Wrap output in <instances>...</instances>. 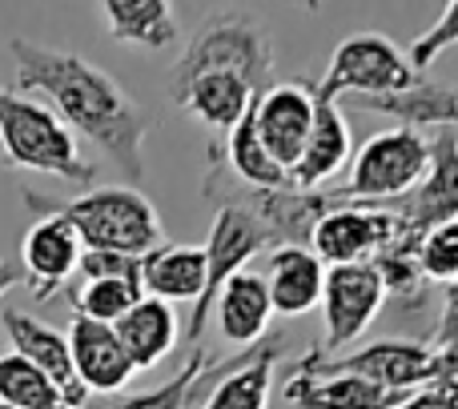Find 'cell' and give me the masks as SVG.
<instances>
[{
  "label": "cell",
  "instance_id": "6da1fadb",
  "mask_svg": "<svg viewBox=\"0 0 458 409\" xmlns=\"http://www.w3.org/2000/svg\"><path fill=\"white\" fill-rule=\"evenodd\" d=\"M16 61V88L40 93L72 137L93 141L125 173L129 189L145 181V137L153 117L121 88L113 72L77 53L45 48L16 37L8 45Z\"/></svg>",
  "mask_w": 458,
  "mask_h": 409
},
{
  "label": "cell",
  "instance_id": "7a4b0ae2",
  "mask_svg": "<svg viewBox=\"0 0 458 409\" xmlns=\"http://www.w3.org/2000/svg\"><path fill=\"white\" fill-rule=\"evenodd\" d=\"M29 209L40 217H61L64 225L77 233L81 249H105V253H125V257H145L157 245H165V229H161V213L141 189L129 185H105V189H89L72 201H53L45 193H21Z\"/></svg>",
  "mask_w": 458,
  "mask_h": 409
},
{
  "label": "cell",
  "instance_id": "3957f363",
  "mask_svg": "<svg viewBox=\"0 0 458 409\" xmlns=\"http://www.w3.org/2000/svg\"><path fill=\"white\" fill-rule=\"evenodd\" d=\"M293 370L301 373H350L386 394H414V389L458 381V346H435V341H374L346 357H326L322 349H310Z\"/></svg>",
  "mask_w": 458,
  "mask_h": 409
},
{
  "label": "cell",
  "instance_id": "277c9868",
  "mask_svg": "<svg viewBox=\"0 0 458 409\" xmlns=\"http://www.w3.org/2000/svg\"><path fill=\"white\" fill-rule=\"evenodd\" d=\"M0 149L16 169L53 173L72 185H93L97 177V169L81 157L77 137L56 121V113L4 85H0Z\"/></svg>",
  "mask_w": 458,
  "mask_h": 409
},
{
  "label": "cell",
  "instance_id": "5b68a950",
  "mask_svg": "<svg viewBox=\"0 0 458 409\" xmlns=\"http://www.w3.org/2000/svg\"><path fill=\"white\" fill-rule=\"evenodd\" d=\"M206 72H229V77H242L253 93H266L274 77V40L253 16H214L193 32L185 53L177 56L174 85H185Z\"/></svg>",
  "mask_w": 458,
  "mask_h": 409
},
{
  "label": "cell",
  "instance_id": "8992f818",
  "mask_svg": "<svg viewBox=\"0 0 458 409\" xmlns=\"http://www.w3.org/2000/svg\"><path fill=\"white\" fill-rule=\"evenodd\" d=\"M206 197H214L217 204L250 213L261 225V233L269 237V249L277 245H298L310 249V233L322 221V213H330L334 201L330 189L322 193H301V189H250V185H237L225 173V165L217 161V153L209 149V173H206Z\"/></svg>",
  "mask_w": 458,
  "mask_h": 409
},
{
  "label": "cell",
  "instance_id": "52a82bcc",
  "mask_svg": "<svg viewBox=\"0 0 458 409\" xmlns=\"http://www.w3.org/2000/svg\"><path fill=\"white\" fill-rule=\"evenodd\" d=\"M430 165V141L414 129H386L374 133L362 149L350 157V173L330 197L338 204L358 201H403L422 181Z\"/></svg>",
  "mask_w": 458,
  "mask_h": 409
},
{
  "label": "cell",
  "instance_id": "ba28073f",
  "mask_svg": "<svg viewBox=\"0 0 458 409\" xmlns=\"http://www.w3.org/2000/svg\"><path fill=\"white\" fill-rule=\"evenodd\" d=\"M419 80L406 53L386 37V32H350L334 48L326 77L318 80V101L338 104L342 96H390L403 93Z\"/></svg>",
  "mask_w": 458,
  "mask_h": 409
},
{
  "label": "cell",
  "instance_id": "9c48e42d",
  "mask_svg": "<svg viewBox=\"0 0 458 409\" xmlns=\"http://www.w3.org/2000/svg\"><path fill=\"white\" fill-rule=\"evenodd\" d=\"M201 249H206V289H201V297L190 305V321L182 325L190 346H198L201 333H206L209 309H214L222 285L233 273H242V269L250 265L261 249H269V237L261 233V225L250 217V213L229 209V204H217V217H214V229H209V241L201 245Z\"/></svg>",
  "mask_w": 458,
  "mask_h": 409
},
{
  "label": "cell",
  "instance_id": "30bf717a",
  "mask_svg": "<svg viewBox=\"0 0 458 409\" xmlns=\"http://www.w3.org/2000/svg\"><path fill=\"white\" fill-rule=\"evenodd\" d=\"M386 293L382 281L374 273V265H338L326 269V285H322V317H326V341L322 349L326 357H338V349H346L350 341H358L370 321L382 313Z\"/></svg>",
  "mask_w": 458,
  "mask_h": 409
},
{
  "label": "cell",
  "instance_id": "8fae6325",
  "mask_svg": "<svg viewBox=\"0 0 458 409\" xmlns=\"http://www.w3.org/2000/svg\"><path fill=\"white\" fill-rule=\"evenodd\" d=\"M394 225H398L394 209H378V204H334L330 213H322V221L310 233V253L326 269L366 265L390 241Z\"/></svg>",
  "mask_w": 458,
  "mask_h": 409
},
{
  "label": "cell",
  "instance_id": "7c38bea8",
  "mask_svg": "<svg viewBox=\"0 0 458 409\" xmlns=\"http://www.w3.org/2000/svg\"><path fill=\"white\" fill-rule=\"evenodd\" d=\"M314 88L301 80H285V85H269L266 93L253 96V133H258L261 149L274 157L290 173L298 165L301 149L314 129Z\"/></svg>",
  "mask_w": 458,
  "mask_h": 409
},
{
  "label": "cell",
  "instance_id": "4fadbf2b",
  "mask_svg": "<svg viewBox=\"0 0 458 409\" xmlns=\"http://www.w3.org/2000/svg\"><path fill=\"white\" fill-rule=\"evenodd\" d=\"M394 217L414 237H427L430 229L458 221V133L454 129H438V137L430 141L427 173L394 204Z\"/></svg>",
  "mask_w": 458,
  "mask_h": 409
},
{
  "label": "cell",
  "instance_id": "5bb4252c",
  "mask_svg": "<svg viewBox=\"0 0 458 409\" xmlns=\"http://www.w3.org/2000/svg\"><path fill=\"white\" fill-rule=\"evenodd\" d=\"M81 241L61 217H40L37 225L24 233L21 241V281L32 289L37 301H53L56 293L64 289L72 273H77V261H81Z\"/></svg>",
  "mask_w": 458,
  "mask_h": 409
},
{
  "label": "cell",
  "instance_id": "9a60e30c",
  "mask_svg": "<svg viewBox=\"0 0 458 409\" xmlns=\"http://www.w3.org/2000/svg\"><path fill=\"white\" fill-rule=\"evenodd\" d=\"M0 330H4V338L13 341V354L24 357L29 365H37V370L69 397V405H89L85 386L77 381V370H72L69 338H64L61 330L21 313V309H4V313H0Z\"/></svg>",
  "mask_w": 458,
  "mask_h": 409
},
{
  "label": "cell",
  "instance_id": "2e32d148",
  "mask_svg": "<svg viewBox=\"0 0 458 409\" xmlns=\"http://www.w3.org/2000/svg\"><path fill=\"white\" fill-rule=\"evenodd\" d=\"M354 157V137H350V121L342 113V104L318 101L314 104V129H310V141L301 149L298 165L290 169L293 189L301 193H322L342 169Z\"/></svg>",
  "mask_w": 458,
  "mask_h": 409
},
{
  "label": "cell",
  "instance_id": "e0dca14e",
  "mask_svg": "<svg viewBox=\"0 0 458 409\" xmlns=\"http://www.w3.org/2000/svg\"><path fill=\"white\" fill-rule=\"evenodd\" d=\"M69 354H72V370L77 381L85 386V394H121L133 381V365H129L125 349H121L113 325H97L85 317L69 321Z\"/></svg>",
  "mask_w": 458,
  "mask_h": 409
},
{
  "label": "cell",
  "instance_id": "ac0fdd59",
  "mask_svg": "<svg viewBox=\"0 0 458 409\" xmlns=\"http://www.w3.org/2000/svg\"><path fill=\"white\" fill-rule=\"evenodd\" d=\"M266 293L269 309L282 317H301L310 309L322 305V285H326V265L310 249L298 245H277L269 249V269H266Z\"/></svg>",
  "mask_w": 458,
  "mask_h": 409
},
{
  "label": "cell",
  "instance_id": "d6986e66",
  "mask_svg": "<svg viewBox=\"0 0 458 409\" xmlns=\"http://www.w3.org/2000/svg\"><path fill=\"white\" fill-rule=\"evenodd\" d=\"M282 397L298 409H394L411 394H386L350 373H301L290 370Z\"/></svg>",
  "mask_w": 458,
  "mask_h": 409
},
{
  "label": "cell",
  "instance_id": "ffe728a7",
  "mask_svg": "<svg viewBox=\"0 0 458 409\" xmlns=\"http://www.w3.org/2000/svg\"><path fill=\"white\" fill-rule=\"evenodd\" d=\"M141 289L145 297L182 305L198 301L206 289V249L201 245H157L141 257Z\"/></svg>",
  "mask_w": 458,
  "mask_h": 409
},
{
  "label": "cell",
  "instance_id": "44dd1931",
  "mask_svg": "<svg viewBox=\"0 0 458 409\" xmlns=\"http://www.w3.org/2000/svg\"><path fill=\"white\" fill-rule=\"evenodd\" d=\"M113 333H117V341L133 370H153L157 362H165V357L174 354L177 338H182V317H177V309L165 305V301L141 297L113 325Z\"/></svg>",
  "mask_w": 458,
  "mask_h": 409
},
{
  "label": "cell",
  "instance_id": "7402d4cb",
  "mask_svg": "<svg viewBox=\"0 0 458 409\" xmlns=\"http://www.w3.org/2000/svg\"><path fill=\"white\" fill-rule=\"evenodd\" d=\"M214 313H217L222 338L229 341V346H242V349L258 346L269 330V317H274L261 273L242 269V273L229 277V281L222 285V293H217V301H214Z\"/></svg>",
  "mask_w": 458,
  "mask_h": 409
},
{
  "label": "cell",
  "instance_id": "603a6c76",
  "mask_svg": "<svg viewBox=\"0 0 458 409\" xmlns=\"http://www.w3.org/2000/svg\"><path fill=\"white\" fill-rule=\"evenodd\" d=\"M174 96L185 113L201 121L206 129H214L217 141L237 125V121L250 113L253 104V88L242 77H229V72H206V77H193L185 85H174Z\"/></svg>",
  "mask_w": 458,
  "mask_h": 409
},
{
  "label": "cell",
  "instance_id": "cb8c5ba5",
  "mask_svg": "<svg viewBox=\"0 0 458 409\" xmlns=\"http://www.w3.org/2000/svg\"><path fill=\"white\" fill-rule=\"evenodd\" d=\"M358 104L370 113H386L398 121V129H454L458 125V93L438 80L419 77L411 88L390 96H358Z\"/></svg>",
  "mask_w": 458,
  "mask_h": 409
},
{
  "label": "cell",
  "instance_id": "d4e9b609",
  "mask_svg": "<svg viewBox=\"0 0 458 409\" xmlns=\"http://www.w3.org/2000/svg\"><path fill=\"white\" fill-rule=\"evenodd\" d=\"M285 341L282 338H261L253 346L250 362L229 370L214 389H209L201 409H269L274 394V362H282Z\"/></svg>",
  "mask_w": 458,
  "mask_h": 409
},
{
  "label": "cell",
  "instance_id": "484cf974",
  "mask_svg": "<svg viewBox=\"0 0 458 409\" xmlns=\"http://www.w3.org/2000/svg\"><path fill=\"white\" fill-rule=\"evenodd\" d=\"M214 153L237 185H250V189H293L290 173L282 165H274V157L261 149L258 133H253V104L222 141H214Z\"/></svg>",
  "mask_w": 458,
  "mask_h": 409
},
{
  "label": "cell",
  "instance_id": "4316f807",
  "mask_svg": "<svg viewBox=\"0 0 458 409\" xmlns=\"http://www.w3.org/2000/svg\"><path fill=\"white\" fill-rule=\"evenodd\" d=\"M101 13L121 45L169 48L177 40V16L169 0H105Z\"/></svg>",
  "mask_w": 458,
  "mask_h": 409
},
{
  "label": "cell",
  "instance_id": "83f0119b",
  "mask_svg": "<svg viewBox=\"0 0 458 409\" xmlns=\"http://www.w3.org/2000/svg\"><path fill=\"white\" fill-rule=\"evenodd\" d=\"M419 241L422 237L394 225L390 241L370 257L374 273H378V281H382V293L394 297L398 305H406V309H419L422 293H427V277H422V269H419Z\"/></svg>",
  "mask_w": 458,
  "mask_h": 409
},
{
  "label": "cell",
  "instance_id": "f1b7e54d",
  "mask_svg": "<svg viewBox=\"0 0 458 409\" xmlns=\"http://www.w3.org/2000/svg\"><path fill=\"white\" fill-rule=\"evenodd\" d=\"M0 405L8 409H109V405H69V397L24 357H0Z\"/></svg>",
  "mask_w": 458,
  "mask_h": 409
},
{
  "label": "cell",
  "instance_id": "f546056e",
  "mask_svg": "<svg viewBox=\"0 0 458 409\" xmlns=\"http://www.w3.org/2000/svg\"><path fill=\"white\" fill-rule=\"evenodd\" d=\"M141 297L145 289L129 281H81L72 289L69 305H72V317H85V321H97V325H117Z\"/></svg>",
  "mask_w": 458,
  "mask_h": 409
},
{
  "label": "cell",
  "instance_id": "4dcf8cb0",
  "mask_svg": "<svg viewBox=\"0 0 458 409\" xmlns=\"http://www.w3.org/2000/svg\"><path fill=\"white\" fill-rule=\"evenodd\" d=\"M201 362H206V354L193 349V354L185 357V365L165 381V386L149 389V394H125V397H117L109 409H182L185 394H190L193 378H198V370H201Z\"/></svg>",
  "mask_w": 458,
  "mask_h": 409
},
{
  "label": "cell",
  "instance_id": "1f68e13d",
  "mask_svg": "<svg viewBox=\"0 0 458 409\" xmlns=\"http://www.w3.org/2000/svg\"><path fill=\"white\" fill-rule=\"evenodd\" d=\"M419 269L422 277L430 281L451 285L458 273V221H446V225L430 229L427 237L419 241Z\"/></svg>",
  "mask_w": 458,
  "mask_h": 409
},
{
  "label": "cell",
  "instance_id": "d6a6232c",
  "mask_svg": "<svg viewBox=\"0 0 458 409\" xmlns=\"http://www.w3.org/2000/svg\"><path fill=\"white\" fill-rule=\"evenodd\" d=\"M454 45H458V0L443 4V16H438V21L430 24L419 40H414L411 53H406V61H411V69L422 77V72H427L430 64H435L438 56H443L446 48H454Z\"/></svg>",
  "mask_w": 458,
  "mask_h": 409
},
{
  "label": "cell",
  "instance_id": "836d02e7",
  "mask_svg": "<svg viewBox=\"0 0 458 409\" xmlns=\"http://www.w3.org/2000/svg\"><path fill=\"white\" fill-rule=\"evenodd\" d=\"M81 281H129L141 285V257H125V253H105L85 249L77 261Z\"/></svg>",
  "mask_w": 458,
  "mask_h": 409
},
{
  "label": "cell",
  "instance_id": "e575fe53",
  "mask_svg": "<svg viewBox=\"0 0 458 409\" xmlns=\"http://www.w3.org/2000/svg\"><path fill=\"white\" fill-rule=\"evenodd\" d=\"M394 409H458V381H438V386L414 389L406 402H398Z\"/></svg>",
  "mask_w": 458,
  "mask_h": 409
},
{
  "label": "cell",
  "instance_id": "d590c367",
  "mask_svg": "<svg viewBox=\"0 0 458 409\" xmlns=\"http://www.w3.org/2000/svg\"><path fill=\"white\" fill-rule=\"evenodd\" d=\"M430 341L435 346H458V273L443 293V317H438V333Z\"/></svg>",
  "mask_w": 458,
  "mask_h": 409
},
{
  "label": "cell",
  "instance_id": "8d00e7d4",
  "mask_svg": "<svg viewBox=\"0 0 458 409\" xmlns=\"http://www.w3.org/2000/svg\"><path fill=\"white\" fill-rule=\"evenodd\" d=\"M13 285H21V265H16V261H0V297H4Z\"/></svg>",
  "mask_w": 458,
  "mask_h": 409
},
{
  "label": "cell",
  "instance_id": "74e56055",
  "mask_svg": "<svg viewBox=\"0 0 458 409\" xmlns=\"http://www.w3.org/2000/svg\"><path fill=\"white\" fill-rule=\"evenodd\" d=\"M0 409H8V405H0Z\"/></svg>",
  "mask_w": 458,
  "mask_h": 409
}]
</instances>
